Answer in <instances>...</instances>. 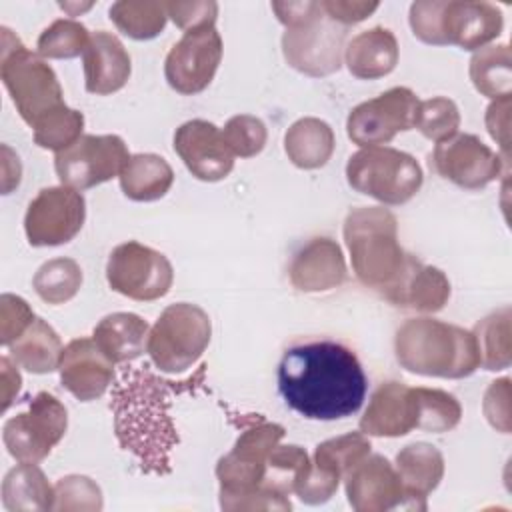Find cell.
<instances>
[{
  "instance_id": "obj_22",
  "label": "cell",
  "mask_w": 512,
  "mask_h": 512,
  "mask_svg": "<svg viewBox=\"0 0 512 512\" xmlns=\"http://www.w3.org/2000/svg\"><path fill=\"white\" fill-rule=\"evenodd\" d=\"M62 386L80 402L100 398L114 380V362L98 348L94 338H76L62 350L60 364Z\"/></svg>"
},
{
  "instance_id": "obj_26",
  "label": "cell",
  "mask_w": 512,
  "mask_h": 512,
  "mask_svg": "<svg viewBox=\"0 0 512 512\" xmlns=\"http://www.w3.org/2000/svg\"><path fill=\"white\" fill-rule=\"evenodd\" d=\"M396 472L406 490L410 508L426 510V496L444 476V456L428 442H414L396 454Z\"/></svg>"
},
{
  "instance_id": "obj_20",
  "label": "cell",
  "mask_w": 512,
  "mask_h": 512,
  "mask_svg": "<svg viewBox=\"0 0 512 512\" xmlns=\"http://www.w3.org/2000/svg\"><path fill=\"white\" fill-rule=\"evenodd\" d=\"M174 150L184 166L202 182L224 180L234 168V154L222 130L208 120H188L174 132Z\"/></svg>"
},
{
  "instance_id": "obj_9",
  "label": "cell",
  "mask_w": 512,
  "mask_h": 512,
  "mask_svg": "<svg viewBox=\"0 0 512 512\" xmlns=\"http://www.w3.org/2000/svg\"><path fill=\"white\" fill-rule=\"evenodd\" d=\"M210 336V316L196 304L176 302L164 308L150 328L146 352L160 372L180 374L200 360Z\"/></svg>"
},
{
  "instance_id": "obj_30",
  "label": "cell",
  "mask_w": 512,
  "mask_h": 512,
  "mask_svg": "<svg viewBox=\"0 0 512 512\" xmlns=\"http://www.w3.org/2000/svg\"><path fill=\"white\" fill-rule=\"evenodd\" d=\"M8 348L12 360L32 374H50L58 370L64 350L56 330L42 318H34Z\"/></svg>"
},
{
  "instance_id": "obj_42",
  "label": "cell",
  "mask_w": 512,
  "mask_h": 512,
  "mask_svg": "<svg viewBox=\"0 0 512 512\" xmlns=\"http://www.w3.org/2000/svg\"><path fill=\"white\" fill-rule=\"evenodd\" d=\"M222 136L234 156L252 158L264 150L268 132L260 118L250 114H238L226 122Z\"/></svg>"
},
{
  "instance_id": "obj_19",
  "label": "cell",
  "mask_w": 512,
  "mask_h": 512,
  "mask_svg": "<svg viewBox=\"0 0 512 512\" xmlns=\"http://www.w3.org/2000/svg\"><path fill=\"white\" fill-rule=\"evenodd\" d=\"M346 498L356 512H386L410 508L396 468L382 454H366L344 476Z\"/></svg>"
},
{
  "instance_id": "obj_43",
  "label": "cell",
  "mask_w": 512,
  "mask_h": 512,
  "mask_svg": "<svg viewBox=\"0 0 512 512\" xmlns=\"http://www.w3.org/2000/svg\"><path fill=\"white\" fill-rule=\"evenodd\" d=\"M102 492L88 476H64L54 484L52 510H100Z\"/></svg>"
},
{
  "instance_id": "obj_12",
  "label": "cell",
  "mask_w": 512,
  "mask_h": 512,
  "mask_svg": "<svg viewBox=\"0 0 512 512\" xmlns=\"http://www.w3.org/2000/svg\"><path fill=\"white\" fill-rule=\"evenodd\" d=\"M130 160L124 140L116 134H82L54 156V168L64 186L88 190L120 176Z\"/></svg>"
},
{
  "instance_id": "obj_8",
  "label": "cell",
  "mask_w": 512,
  "mask_h": 512,
  "mask_svg": "<svg viewBox=\"0 0 512 512\" xmlns=\"http://www.w3.org/2000/svg\"><path fill=\"white\" fill-rule=\"evenodd\" d=\"M346 180L352 190L386 206H400L422 188L424 174L414 156L390 146L360 148L348 158Z\"/></svg>"
},
{
  "instance_id": "obj_35",
  "label": "cell",
  "mask_w": 512,
  "mask_h": 512,
  "mask_svg": "<svg viewBox=\"0 0 512 512\" xmlns=\"http://www.w3.org/2000/svg\"><path fill=\"white\" fill-rule=\"evenodd\" d=\"M310 470V458L304 448L296 444L288 446H276L266 464L262 490L276 494V496H288L296 492L298 484L304 480V476Z\"/></svg>"
},
{
  "instance_id": "obj_11",
  "label": "cell",
  "mask_w": 512,
  "mask_h": 512,
  "mask_svg": "<svg viewBox=\"0 0 512 512\" xmlns=\"http://www.w3.org/2000/svg\"><path fill=\"white\" fill-rule=\"evenodd\" d=\"M66 406L50 392H38L26 412L12 416L2 430L4 446L18 462H40L64 438Z\"/></svg>"
},
{
  "instance_id": "obj_49",
  "label": "cell",
  "mask_w": 512,
  "mask_h": 512,
  "mask_svg": "<svg viewBox=\"0 0 512 512\" xmlns=\"http://www.w3.org/2000/svg\"><path fill=\"white\" fill-rule=\"evenodd\" d=\"M272 10L276 12V18L286 28H294L316 18L322 12V4L320 2H272Z\"/></svg>"
},
{
  "instance_id": "obj_23",
  "label": "cell",
  "mask_w": 512,
  "mask_h": 512,
  "mask_svg": "<svg viewBox=\"0 0 512 512\" xmlns=\"http://www.w3.org/2000/svg\"><path fill=\"white\" fill-rule=\"evenodd\" d=\"M290 282L300 292H326L346 280L342 248L330 238H312L292 258Z\"/></svg>"
},
{
  "instance_id": "obj_17",
  "label": "cell",
  "mask_w": 512,
  "mask_h": 512,
  "mask_svg": "<svg viewBox=\"0 0 512 512\" xmlns=\"http://www.w3.org/2000/svg\"><path fill=\"white\" fill-rule=\"evenodd\" d=\"M432 164L444 180L466 190H480L502 176L508 160L474 134H454L434 146Z\"/></svg>"
},
{
  "instance_id": "obj_41",
  "label": "cell",
  "mask_w": 512,
  "mask_h": 512,
  "mask_svg": "<svg viewBox=\"0 0 512 512\" xmlns=\"http://www.w3.org/2000/svg\"><path fill=\"white\" fill-rule=\"evenodd\" d=\"M416 128L424 138L434 140L436 144L442 140H448L454 134H458L460 110L454 104V100L444 96L422 100L418 104Z\"/></svg>"
},
{
  "instance_id": "obj_2",
  "label": "cell",
  "mask_w": 512,
  "mask_h": 512,
  "mask_svg": "<svg viewBox=\"0 0 512 512\" xmlns=\"http://www.w3.org/2000/svg\"><path fill=\"white\" fill-rule=\"evenodd\" d=\"M188 380L170 382L152 374L146 366L122 368L112 390L114 430L120 446L130 450L142 470L170 472V452L178 444L174 422L168 414L170 394L182 392Z\"/></svg>"
},
{
  "instance_id": "obj_37",
  "label": "cell",
  "mask_w": 512,
  "mask_h": 512,
  "mask_svg": "<svg viewBox=\"0 0 512 512\" xmlns=\"http://www.w3.org/2000/svg\"><path fill=\"white\" fill-rule=\"evenodd\" d=\"M32 286L44 302L64 304L80 290L82 268L72 258H52L36 270Z\"/></svg>"
},
{
  "instance_id": "obj_1",
  "label": "cell",
  "mask_w": 512,
  "mask_h": 512,
  "mask_svg": "<svg viewBox=\"0 0 512 512\" xmlns=\"http://www.w3.org/2000/svg\"><path fill=\"white\" fill-rule=\"evenodd\" d=\"M368 378L344 344L314 340L290 346L278 364L284 402L308 420H340L364 404Z\"/></svg>"
},
{
  "instance_id": "obj_4",
  "label": "cell",
  "mask_w": 512,
  "mask_h": 512,
  "mask_svg": "<svg viewBox=\"0 0 512 512\" xmlns=\"http://www.w3.org/2000/svg\"><path fill=\"white\" fill-rule=\"evenodd\" d=\"M396 360L420 376L466 378L480 366V352L470 330L434 318L406 320L394 338Z\"/></svg>"
},
{
  "instance_id": "obj_13",
  "label": "cell",
  "mask_w": 512,
  "mask_h": 512,
  "mask_svg": "<svg viewBox=\"0 0 512 512\" xmlns=\"http://www.w3.org/2000/svg\"><path fill=\"white\" fill-rule=\"evenodd\" d=\"M344 42L346 26L334 22L322 10L316 18L286 28L282 34V54L294 70L320 78L340 70Z\"/></svg>"
},
{
  "instance_id": "obj_14",
  "label": "cell",
  "mask_w": 512,
  "mask_h": 512,
  "mask_svg": "<svg viewBox=\"0 0 512 512\" xmlns=\"http://www.w3.org/2000/svg\"><path fill=\"white\" fill-rule=\"evenodd\" d=\"M418 104L420 100L410 88L394 86L350 110L346 120L348 138L362 148L386 144L398 132L416 126Z\"/></svg>"
},
{
  "instance_id": "obj_46",
  "label": "cell",
  "mask_w": 512,
  "mask_h": 512,
  "mask_svg": "<svg viewBox=\"0 0 512 512\" xmlns=\"http://www.w3.org/2000/svg\"><path fill=\"white\" fill-rule=\"evenodd\" d=\"M484 414L500 432H510V380L500 378L490 384L484 396Z\"/></svg>"
},
{
  "instance_id": "obj_33",
  "label": "cell",
  "mask_w": 512,
  "mask_h": 512,
  "mask_svg": "<svg viewBox=\"0 0 512 512\" xmlns=\"http://www.w3.org/2000/svg\"><path fill=\"white\" fill-rule=\"evenodd\" d=\"M470 80L474 88L492 98H508L512 88V52L508 44H488L470 58Z\"/></svg>"
},
{
  "instance_id": "obj_32",
  "label": "cell",
  "mask_w": 512,
  "mask_h": 512,
  "mask_svg": "<svg viewBox=\"0 0 512 512\" xmlns=\"http://www.w3.org/2000/svg\"><path fill=\"white\" fill-rule=\"evenodd\" d=\"M2 502L10 512L52 510L54 486L34 462H20L2 482Z\"/></svg>"
},
{
  "instance_id": "obj_39",
  "label": "cell",
  "mask_w": 512,
  "mask_h": 512,
  "mask_svg": "<svg viewBox=\"0 0 512 512\" xmlns=\"http://www.w3.org/2000/svg\"><path fill=\"white\" fill-rule=\"evenodd\" d=\"M92 34L84 24L72 18L54 20L38 36V54L42 58H76L84 54Z\"/></svg>"
},
{
  "instance_id": "obj_40",
  "label": "cell",
  "mask_w": 512,
  "mask_h": 512,
  "mask_svg": "<svg viewBox=\"0 0 512 512\" xmlns=\"http://www.w3.org/2000/svg\"><path fill=\"white\" fill-rule=\"evenodd\" d=\"M418 404H420V422L418 430L424 432H448L458 426L462 418L460 402L438 388H418Z\"/></svg>"
},
{
  "instance_id": "obj_45",
  "label": "cell",
  "mask_w": 512,
  "mask_h": 512,
  "mask_svg": "<svg viewBox=\"0 0 512 512\" xmlns=\"http://www.w3.org/2000/svg\"><path fill=\"white\" fill-rule=\"evenodd\" d=\"M168 18L182 28L184 32L214 26L218 16V4L212 0H194V2H164Z\"/></svg>"
},
{
  "instance_id": "obj_10",
  "label": "cell",
  "mask_w": 512,
  "mask_h": 512,
  "mask_svg": "<svg viewBox=\"0 0 512 512\" xmlns=\"http://www.w3.org/2000/svg\"><path fill=\"white\" fill-rule=\"evenodd\" d=\"M106 280L114 292L126 298L152 302L170 292L174 270L162 252L128 240L110 252Z\"/></svg>"
},
{
  "instance_id": "obj_34",
  "label": "cell",
  "mask_w": 512,
  "mask_h": 512,
  "mask_svg": "<svg viewBox=\"0 0 512 512\" xmlns=\"http://www.w3.org/2000/svg\"><path fill=\"white\" fill-rule=\"evenodd\" d=\"M114 26L134 40H150L158 36L168 20L164 2L156 0H120L108 10Z\"/></svg>"
},
{
  "instance_id": "obj_25",
  "label": "cell",
  "mask_w": 512,
  "mask_h": 512,
  "mask_svg": "<svg viewBox=\"0 0 512 512\" xmlns=\"http://www.w3.org/2000/svg\"><path fill=\"white\" fill-rule=\"evenodd\" d=\"M384 298L394 306L438 312L450 298V282L440 268L426 266L416 256H410L404 274Z\"/></svg>"
},
{
  "instance_id": "obj_38",
  "label": "cell",
  "mask_w": 512,
  "mask_h": 512,
  "mask_svg": "<svg viewBox=\"0 0 512 512\" xmlns=\"http://www.w3.org/2000/svg\"><path fill=\"white\" fill-rule=\"evenodd\" d=\"M82 128H84L82 112L68 108L64 104V106L48 112L44 118H40L36 122L34 142L40 148L62 152L82 136Z\"/></svg>"
},
{
  "instance_id": "obj_31",
  "label": "cell",
  "mask_w": 512,
  "mask_h": 512,
  "mask_svg": "<svg viewBox=\"0 0 512 512\" xmlns=\"http://www.w3.org/2000/svg\"><path fill=\"white\" fill-rule=\"evenodd\" d=\"M174 182L172 166L158 154H134L120 172V188L134 202L160 200Z\"/></svg>"
},
{
  "instance_id": "obj_6",
  "label": "cell",
  "mask_w": 512,
  "mask_h": 512,
  "mask_svg": "<svg viewBox=\"0 0 512 512\" xmlns=\"http://www.w3.org/2000/svg\"><path fill=\"white\" fill-rule=\"evenodd\" d=\"M410 28L426 44L480 50L500 36V8L482 0H418L410 6Z\"/></svg>"
},
{
  "instance_id": "obj_18",
  "label": "cell",
  "mask_w": 512,
  "mask_h": 512,
  "mask_svg": "<svg viewBox=\"0 0 512 512\" xmlns=\"http://www.w3.org/2000/svg\"><path fill=\"white\" fill-rule=\"evenodd\" d=\"M370 448V440L364 432H348L318 444L310 470L296 488L298 498L312 506L328 502L346 472L370 454Z\"/></svg>"
},
{
  "instance_id": "obj_36",
  "label": "cell",
  "mask_w": 512,
  "mask_h": 512,
  "mask_svg": "<svg viewBox=\"0 0 512 512\" xmlns=\"http://www.w3.org/2000/svg\"><path fill=\"white\" fill-rule=\"evenodd\" d=\"M480 352V366L486 370H504L510 366V308L504 306L482 318L474 328Z\"/></svg>"
},
{
  "instance_id": "obj_50",
  "label": "cell",
  "mask_w": 512,
  "mask_h": 512,
  "mask_svg": "<svg viewBox=\"0 0 512 512\" xmlns=\"http://www.w3.org/2000/svg\"><path fill=\"white\" fill-rule=\"evenodd\" d=\"M0 366H2V410H8L14 396L20 392L22 378H20V372L10 362V358L2 356Z\"/></svg>"
},
{
  "instance_id": "obj_7",
  "label": "cell",
  "mask_w": 512,
  "mask_h": 512,
  "mask_svg": "<svg viewBox=\"0 0 512 512\" xmlns=\"http://www.w3.org/2000/svg\"><path fill=\"white\" fill-rule=\"evenodd\" d=\"M0 78L28 126H36L48 112L64 106L62 86L52 66L28 50L10 28H2Z\"/></svg>"
},
{
  "instance_id": "obj_3",
  "label": "cell",
  "mask_w": 512,
  "mask_h": 512,
  "mask_svg": "<svg viewBox=\"0 0 512 512\" xmlns=\"http://www.w3.org/2000/svg\"><path fill=\"white\" fill-rule=\"evenodd\" d=\"M284 438V428L250 414L232 450L216 464L222 510H290L286 496L264 492L262 480L270 452Z\"/></svg>"
},
{
  "instance_id": "obj_24",
  "label": "cell",
  "mask_w": 512,
  "mask_h": 512,
  "mask_svg": "<svg viewBox=\"0 0 512 512\" xmlns=\"http://www.w3.org/2000/svg\"><path fill=\"white\" fill-rule=\"evenodd\" d=\"M84 60V86L90 94L108 96L124 88L130 78L132 64L130 54L118 36L96 30L88 48L82 54Z\"/></svg>"
},
{
  "instance_id": "obj_27",
  "label": "cell",
  "mask_w": 512,
  "mask_h": 512,
  "mask_svg": "<svg viewBox=\"0 0 512 512\" xmlns=\"http://www.w3.org/2000/svg\"><path fill=\"white\" fill-rule=\"evenodd\" d=\"M398 56L396 36L384 26L362 30L344 48V62L350 74L360 80H376L390 74L398 64Z\"/></svg>"
},
{
  "instance_id": "obj_47",
  "label": "cell",
  "mask_w": 512,
  "mask_h": 512,
  "mask_svg": "<svg viewBox=\"0 0 512 512\" xmlns=\"http://www.w3.org/2000/svg\"><path fill=\"white\" fill-rule=\"evenodd\" d=\"M380 4L378 2H352V0H324L322 10L328 18L342 26L358 24L368 18Z\"/></svg>"
},
{
  "instance_id": "obj_5",
  "label": "cell",
  "mask_w": 512,
  "mask_h": 512,
  "mask_svg": "<svg viewBox=\"0 0 512 512\" xmlns=\"http://www.w3.org/2000/svg\"><path fill=\"white\" fill-rule=\"evenodd\" d=\"M344 242L356 278L386 296L404 274L412 254L398 242V220L384 206L352 208L344 220Z\"/></svg>"
},
{
  "instance_id": "obj_48",
  "label": "cell",
  "mask_w": 512,
  "mask_h": 512,
  "mask_svg": "<svg viewBox=\"0 0 512 512\" xmlns=\"http://www.w3.org/2000/svg\"><path fill=\"white\" fill-rule=\"evenodd\" d=\"M510 96L494 100L486 110V128L490 136L500 144L502 158L508 160V144H510Z\"/></svg>"
},
{
  "instance_id": "obj_21",
  "label": "cell",
  "mask_w": 512,
  "mask_h": 512,
  "mask_svg": "<svg viewBox=\"0 0 512 512\" xmlns=\"http://www.w3.org/2000/svg\"><path fill=\"white\" fill-rule=\"evenodd\" d=\"M418 422V388L390 380L380 384L372 394L368 408L360 418V432L366 436L398 438L414 428L418 430Z\"/></svg>"
},
{
  "instance_id": "obj_44",
  "label": "cell",
  "mask_w": 512,
  "mask_h": 512,
  "mask_svg": "<svg viewBox=\"0 0 512 512\" xmlns=\"http://www.w3.org/2000/svg\"><path fill=\"white\" fill-rule=\"evenodd\" d=\"M34 312L28 302L14 294L0 296V342L10 346L34 320Z\"/></svg>"
},
{
  "instance_id": "obj_16",
  "label": "cell",
  "mask_w": 512,
  "mask_h": 512,
  "mask_svg": "<svg viewBox=\"0 0 512 512\" xmlns=\"http://www.w3.org/2000/svg\"><path fill=\"white\" fill-rule=\"evenodd\" d=\"M220 60L222 38L214 26L188 30L166 56V82L180 94H198L212 82Z\"/></svg>"
},
{
  "instance_id": "obj_15",
  "label": "cell",
  "mask_w": 512,
  "mask_h": 512,
  "mask_svg": "<svg viewBox=\"0 0 512 512\" xmlns=\"http://www.w3.org/2000/svg\"><path fill=\"white\" fill-rule=\"evenodd\" d=\"M84 196L70 186L42 188L28 204L24 232L30 246H60L70 242L84 226Z\"/></svg>"
},
{
  "instance_id": "obj_29",
  "label": "cell",
  "mask_w": 512,
  "mask_h": 512,
  "mask_svg": "<svg viewBox=\"0 0 512 512\" xmlns=\"http://www.w3.org/2000/svg\"><path fill=\"white\" fill-rule=\"evenodd\" d=\"M334 146V130L328 122L314 116L296 120L284 134L286 156L302 170L322 168L330 160Z\"/></svg>"
},
{
  "instance_id": "obj_28",
  "label": "cell",
  "mask_w": 512,
  "mask_h": 512,
  "mask_svg": "<svg viewBox=\"0 0 512 512\" xmlns=\"http://www.w3.org/2000/svg\"><path fill=\"white\" fill-rule=\"evenodd\" d=\"M150 326L132 312H114L104 316L92 332L94 342L114 364H126L144 354Z\"/></svg>"
}]
</instances>
